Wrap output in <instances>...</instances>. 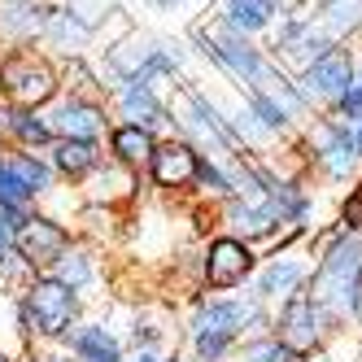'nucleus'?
I'll use <instances>...</instances> for the list:
<instances>
[{"instance_id": "f257e3e1", "label": "nucleus", "mask_w": 362, "mask_h": 362, "mask_svg": "<svg viewBox=\"0 0 362 362\" xmlns=\"http://www.w3.org/2000/svg\"><path fill=\"white\" fill-rule=\"evenodd\" d=\"M0 83H5L9 100L22 105V110H35V105H44V100L57 92L53 70H48L40 57H31V53H18V57H9L5 66H0Z\"/></svg>"}, {"instance_id": "f03ea898", "label": "nucleus", "mask_w": 362, "mask_h": 362, "mask_svg": "<svg viewBox=\"0 0 362 362\" xmlns=\"http://www.w3.org/2000/svg\"><path fill=\"white\" fill-rule=\"evenodd\" d=\"M249 305L240 301H210L197 310V354L201 358H218L227 349V341L245 327Z\"/></svg>"}, {"instance_id": "7ed1b4c3", "label": "nucleus", "mask_w": 362, "mask_h": 362, "mask_svg": "<svg viewBox=\"0 0 362 362\" xmlns=\"http://www.w3.org/2000/svg\"><path fill=\"white\" fill-rule=\"evenodd\" d=\"M27 315L31 323L44 332V336H62L74 319V288H66V284L57 279H40L31 284V293H27Z\"/></svg>"}, {"instance_id": "20e7f679", "label": "nucleus", "mask_w": 362, "mask_h": 362, "mask_svg": "<svg viewBox=\"0 0 362 362\" xmlns=\"http://www.w3.org/2000/svg\"><path fill=\"white\" fill-rule=\"evenodd\" d=\"M358 279H362V245L349 240V245L332 249L323 257V267H319V297L315 301H341V305H349V293H354Z\"/></svg>"}, {"instance_id": "39448f33", "label": "nucleus", "mask_w": 362, "mask_h": 362, "mask_svg": "<svg viewBox=\"0 0 362 362\" xmlns=\"http://www.w3.org/2000/svg\"><path fill=\"white\" fill-rule=\"evenodd\" d=\"M13 245L18 253L27 257L31 267H48V262H57V257L66 253V231L53 223V218H22L18 231H13Z\"/></svg>"}, {"instance_id": "423d86ee", "label": "nucleus", "mask_w": 362, "mask_h": 362, "mask_svg": "<svg viewBox=\"0 0 362 362\" xmlns=\"http://www.w3.org/2000/svg\"><path fill=\"white\" fill-rule=\"evenodd\" d=\"M249 267H253V253L240 240H214L210 253H205V279H210V288H236L249 275Z\"/></svg>"}, {"instance_id": "0eeeda50", "label": "nucleus", "mask_w": 362, "mask_h": 362, "mask_svg": "<svg viewBox=\"0 0 362 362\" xmlns=\"http://www.w3.org/2000/svg\"><path fill=\"white\" fill-rule=\"evenodd\" d=\"M279 327H284V345H288L293 354L315 349V341H319V301L315 297H293L288 305H284Z\"/></svg>"}, {"instance_id": "6e6552de", "label": "nucleus", "mask_w": 362, "mask_h": 362, "mask_svg": "<svg viewBox=\"0 0 362 362\" xmlns=\"http://www.w3.org/2000/svg\"><path fill=\"white\" fill-rule=\"evenodd\" d=\"M354 83V66L345 53H323L319 62L305 66V92L315 96H345Z\"/></svg>"}, {"instance_id": "1a4fd4ad", "label": "nucleus", "mask_w": 362, "mask_h": 362, "mask_svg": "<svg viewBox=\"0 0 362 362\" xmlns=\"http://www.w3.org/2000/svg\"><path fill=\"white\" fill-rule=\"evenodd\" d=\"M153 179H158L162 188H184L197 179V153L188 144H162L153 148Z\"/></svg>"}, {"instance_id": "9d476101", "label": "nucleus", "mask_w": 362, "mask_h": 362, "mask_svg": "<svg viewBox=\"0 0 362 362\" xmlns=\"http://www.w3.org/2000/svg\"><path fill=\"white\" fill-rule=\"evenodd\" d=\"M319 153H323V166L332 175H345L358 158V144H354V132L349 127H323L319 136Z\"/></svg>"}, {"instance_id": "9b49d317", "label": "nucleus", "mask_w": 362, "mask_h": 362, "mask_svg": "<svg viewBox=\"0 0 362 362\" xmlns=\"http://www.w3.org/2000/svg\"><path fill=\"white\" fill-rule=\"evenodd\" d=\"M53 127L70 140H92L96 127H100V110L96 105H83V100H66V105L53 114Z\"/></svg>"}, {"instance_id": "f8f14e48", "label": "nucleus", "mask_w": 362, "mask_h": 362, "mask_svg": "<svg viewBox=\"0 0 362 362\" xmlns=\"http://www.w3.org/2000/svg\"><path fill=\"white\" fill-rule=\"evenodd\" d=\"M271 13H275L271 0H227V27L240 31V35L262 31L267 22H271Z\"/></svg>"}, {"instance_id": "ddd939ff", "label": "nucleus", "mask_w": 362, "mask_h": 362, "mask_svg": "<svg viewBox=\"0 0 362 362\" xmlns=\"http://www.w3.org/2000/svg\"><path fill=\"white\" fill-rule=\"evenodd\" d=\"M122 110H127V118H136V127L162 122V105H158V96H153V92H148V83H140V79H127Z\"/></svg>"}, {"instance_id": "4468645a", "label": "nucleus", "mask_w": 362, "mask_h": 362, "mask_svg": "<svg viewBox=\"0 0 362 362\" xmlns=\"http://www.w3.org/2000/svg\"><path fill=\"white\" fill-rule=\"evenodd\" d=\"M153 148H158V144H153L148 127H136L132 122V127H118V132H114V153H118L122 162H148Z\"/></svg>"}, {"instance_id": "2eb2a0df", "label": "nucleus", "mask_w": 362, "mask_h": 362, "mask_svg": "<svg viewBox=\"0 0 362 362\" xmlns=\"http://www.w3.org/2000/svg\"><path fill=\"white\" fill-rule=\"evenodd\" d=\"M74 349H79L83 362H122L114 336H110L105 327H83L79 336H74Z\"/></svg>"}, {"instance_id": "dca6fc26", "label": "nucleus", "mask_w": 362, "mask_h": 362, "mask_svg": "<svg viewBox=\"0 0 362 362\" xmlns=\"http://www.w3.org/2000/svg\"><path fill=\"white\" fill-rule=\"evenodd\" d=\"M96 162H100V153H96L92 140H66V144L57 148V166H62L66 175H88Z\"/></svg>"}, {"instance_id": "f3484780", "label": "nucleus", "mask_w": 362, "mask_h": 362, "mask_svg": "<svg viewBox=\"0 0 362 362\" xmlns=\"http://www.w3.org/2000/svg\"><path fill=\"white\" fill-rule=\"evenodd\" d=\"M48 35H53L62 48H79L88 40V22H79L74 13H53L48 18Z\"/></svg>"}, {"instance_id": "a211bd4d", "label": "nucleus", "mask_w": 362, "mask_h": 362, "mask_svg": "<svg viewBox=\"0 0 362 362\" xmlns=\"http://www.w3.org/2000/svg\"><path fill=\"white\" fill-rule=\"evenodd\" d=\"M301 275H305V271H301L297 262H275V267L262 275V284H257V288H262L267 297H275V293H293L297 284H301Z\"/></svg>"}, {"instance_id": "6ab92c4d", "label": "nucleus", "mask_w": 362, "mask_h": 362, "mask_svg": "<svg viewBox=\"0 0 362 362\" xmlns=\"http://www.w3.org/2000/svg\"><path fill=\"white\" fill-rule=\"evenodd\" d=\"M249 105H253V118L262 122L267 132H279V127L288 122V110H284L275 96H267V92H253V96H249Z\"/></svg>"}, {"instance_id": "aec40b11", "label": "nucleus", "mask_w": 362, "mask_h": 362, "mask_svg": "<svg viewBox=\"0 0 362 362\" xmlns=\"http://www.w3.org/2000/svg\"><path fill=\"white\" fill-rule=\"evenodd\" d=\"M92 279V267H88V257L83 253H62L57 257V284H66V288H83V284Z\"/></svg>"}, {"instance_id": "412c9836", "label": "nucleus", "mask_w": 362, "mask_h": 362, "mask_svg": "<svg viewBox=\"0 0 362 362\" xmlns=\"http://www.w3.org/2000/svg\"><path fill=\"white\" fill-rule=\"evenodd\" d=\"M31 197V188L18 179V170L9 166V162H0V205H9V210H18L22 201Z\"/></svg>"}, {"instance_id": "4be33fe9", "label": "nucleus", "mask_w": 362, "mask_h": 362, "mask_svg": "<svg viewBox=\"0 0 362 362\" xmlns=\"http://www.w3.org/2000/svg\"><path fill=\"white\" fill-rule=\"evenodd\" d=\"M9 166L18 170V179H22V184H27V188H31V197L48 188V166H40L35 158H13Z\"/></svg>"}, {"instance_id": "5701e85b", "label": "nucleus", "mask_w": 362, "mask_h": 362, "mask_svg": "<svg viewBox=\"0 0 362 362\" xmlns=\"http://www.w3.org/2000/svg\"><path fill=\"white\" fill-rule=\"evenodd\" d=\"M327 18H332V27H358L362 22V0H327Z\"/></svg>"}, {"instance_id": "b1692460", "label": "nucleus", "mask_w": 362, "mask_h": 362, "mask_svg": "<svg viewBox=\"0 0 362 362\" xmlns=\"http://www.w3.org/2000/svg\"><path fill=\"white\" fill-rule=\"evenodd\" d=\"M249 362H297V354L284 341H262V345L249 349Z\"/></svg>"}, {"instance_id": "393cba45", "label": "nucleus", "mask_w": 362, "mask_h": 362, "mask_svg": "<svg viewBox=\"0 0 362 362\" xmlns=\"http://www.w3.org/2000/svg\"><path fill=\"white\" fill-rule=\"evenodd\" d=\"M13 132H18L22 140H31V144H44V140H48V127H44L40 118H31V114H13Z\"/></svg>"}, {"instance_id": "a878e982", "label": "nucleus", "mask_w": 362, "mask_h": 362, "mask_svg": "<svg viewBox=\"0 0 362 362\" xmlns=\"http://www.w3.org/2000/svg\"><path fill=\"white\" fill-rule=\"evenodd\" d=\"M341 110H345V114H354V118L362 114V83H358V88L349 83V92L341 96Z\"/></svg>"}, {"instance_id": "bb28decb", "label": "nucleus", "mask_w": 362, "mask_h": 362, "mask_svg": "<svg viewBox=\"0 0 362 362\" xmlns=\"http://www.w3.org/2000/svg\"><path fill=\"white\" fill-rule=\"evenodd\" d=\"M13 231H18V227H13V218H9L5 210H0V257L9 253V245H13Z\"/></svg>"}, {"instance_id": "cd10ccee", "label": "nucleus", "mask_w": 362, "mask_h": 362, "mask_svg": "<svg viewBox=\"0 0 362 362\" xmlns=\"http://www.w3.org/2000/svg\"><path fill=\"white\" fill-rule=\"evenodd\" d=\"M345 223H362V188H358V197L345 205Z\"/></svg>"}, {"instance_id": "c85d7f7f", "label": "nucleus", "mask_w": 362, "mask_h": 362, "mask_svg": "<svg viewBox=\"0 0 362 362\" xmlns=\"http://www.w3.org/2000/svg\"><path fill=\"white\" fill-rule=\"evenodd\" d=\"M354 144H358V153H362V114L354 118Z\"/></svg>"}, {"instance_id": "c756f323", "label": "nucleus", "mask_w": 362, "mask_h": 362, "mask_svg": "<svg viewBox=\"0 0 362 362\" xmlns=\"http://www.w3.org/2000/svg\"><path fill=\"white\" fill-rule=\"evenodd\" d=\"M136 362H158V358H153V354H140V358H136Z\"/></svg>"}, {"instance_id": "7c9ffc66", "label": "nucleus", "mask_w": 362, "mask_h": 362, "mask_svg": "<svg viewBox=\"0 0 362 362\" xmlns=\"http://www.w3.org/2000/svg\"><path fill=\"white\" fill-rule=\"evenodd\" d=\"M158 5H170V0H158Z\"/></svg>"}, {"instance_id": "2f4dec72", "label": "nucleus", "mask_w": 362, "mask_h": 362, "mask_svg": "<svg viewBox=\"0 0 362 362\" xmlns=\"http://www.w3.org/2000/svg\"><path fill=\"white\" fill-rule=\"evenodd\" d=\"M53 362H66V358H53Z\"/></svg>"}, {"instance_id": "473e14b6", "label": "nucleus", "mask_w": 362, "mask_h": 362, "mask_svg": "<svg viewBox=\"0 0 362 362\" xmlns=\"http://www.w3.org/2000/svg\"><path fill=\"white\" fill-rule=\"evenodd\" d=\"M0 362H5V358H0Z\"/></svg>"}]
</instances>
